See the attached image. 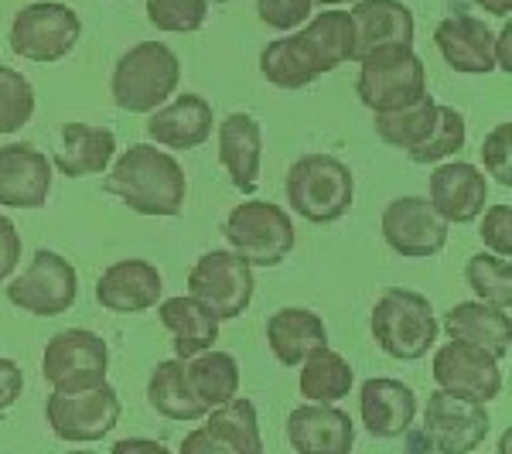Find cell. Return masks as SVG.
I'll list each match as a JSON object with an SVG mask.
<instances>
[{"label":"cell","mask_w":512,"mask_h":454,"mask_svg":"<svg viewBox=\"0 0 512 454\" xmlns=\"http://www.w3.org/2000/svg\"><path fill=\"white\" fill-rule=\"evenodd\" d=\"M376 345L390 359L417 362L437 345L441 321H437L431 301L407 287H390L376 301L373 318H369Z\"/></svg>","instance_id":"cell-3"},{"label":"cell","mask_w":512,"mask_h":454,"mask_svg":"<svg viewBox=\"0 0 512 454\" xmlns=\"http://www.w3.org/2000/svg\"><path fill=\"white\" fill-rule=\"evenodd\" d=\"M256 291L253 267L233 250H212L188 274V294L198 297L219 321H233L250 308Z\"/></svg>","instance_id":"cell-12"},{"label":"cell","mask_w":512,"mask_h":454,"mask_svg":"<svg viewBox=\"0 0 512 454\" xmlns=\"http://www.w3.org/2000/svg\"><path fill=\"white\" fill-rule=\"evenodd\" d=\"M355 178L335 154H304L287 171V202L301 219L328 226L352 209Z\"/></svg>","instance_id":"cell-5"},{"label":"cell","mask_w":512,"mask_h":454,"mask_svg":"<svg viewBox=\"0 0 512 454\" xmlns=\"http://www.w3.org/2000/svg\"><path fill=\"white\" fill-rule=\"evenodd\" d=\"M263 130L250 113H229L219 127V161L236 192L253 195L260 185Z\"/></svg>","instance_id":"cell-24"},{"label":"cell","mask_w":512,"mask_h":454,"mask_svg":"<svg viewBox=\"0 0 512 454\" xmlns=\"http://www.w3.org/2000/svg\"><path fill=\"white\" fill-rule=\"evenodd\" d=\"M352 28H355V52L352 62L376 48L390 45H414L417 24L414 11L403 0H352Z\"/></svg>","instance_id":"cell-22"},{"label":"cell","mask_w":512,"mask_h":454,"mask_svg":"<svg viewBox=\"0 0 512 454\" xmlns=\"http://www.w3.org/2000/svg\"><path fill=\"white\" fill-rule=\"evenodd\" d=\"M468 123L461 117V110L454 106H441L437 103L434 123L427 127V134L417 140L414 147H407V158L414 164H441L448 161L451 154H458L465 147V134Z\"/></svg>","instance_id":"cell-33"},{"label":"cell","mask_w":512,"mask_h":454,"mask_svg":"<svg viewBox=\"0 0 512 454\" xmlns=\"http://www.w3.org/2000/svg\"><path fill=\"white\" fill-rule=\"evenodd\" d=\"M21 263V236L7 216H0V280L14 274V267Z\"/></svg>","instance_id":"cell-41"},{"label":"cell","mask_w":512,"mask_h":454,"mask_svg":"<svg viewBox=\"0 0 512 454\" xmlns=\"http://www.w3.org/2000/svg\"><path fill=\"white\" fill-rule=\"evenodd\" d=\"M117 158V134L103 127H89V123H65L62 144L55 154V168L62 178H86L103 175Z\"/></svg>","instance_id":"cell-27"},{"label":"cell","mask_w":512,"mask_h":454,"mask_svg":"<svg viewBox=\"0 0 512 454\" xmlns=\"http://www.w3.org/2000/svg\"><path fill=\"white\" fill-rule=\"evenodd\" d=\"M106 192L137 216H178L188 195L185 168L154 144H134L113 164Z\"/></svg>","instance_id":"cell-2"},{"label":"cell","mask_w":512,"mask_h":454,"mask_svg":"<svg viewBox=\"0 0 512 454\" xmlns=\"http://www.w3.org/2000/svg\"><path fill=\"white\" fill-rule=\"evenodd\" d=\"M287 441L297 454H349L355 427L335 403H304L287 417Z\"/></svg>","instance_id":"cell-20"},{"label":"cell","mask_w":512,"mask_h":454,"mask_svg":"<svg viewBox=\"0 0 512 454\" xmlns=\"http://www.w3.org/2000/svg\"><path fill=\"white\" fill-rule=\"evenodd\" d=\"M267 345L280 366L297 369L301 359L318 345H328V328L308 308H280L267 321Z\"/></svg>","instance_id":"cell-28"},{"label":"cell","mask_w":512,"mask_h":454,"mask_svg":"<svg viewBox=\"0 0 512 454\" xmlns=\"http://www.w3.org/2000/svg\"><path fill=\"white\" fill-rule=\"evenodd\" d=\"M434 45L461 76H489L495 69V31L482 18L451 14L434 28Z\"/></svg>","instance_id":"cell-19"},{"label":"cell","mask_w":512,"mask_h":454,"mask_svg":"<svg viewBox=\"0 0 512 454\" xmlns=\"http://www.w3.org/2000/svg\"><path fill=\"white\" fill-rule=\"evenodd\" d=\"M226 239L250 267H277L291 257L294 250V222L280 205L250 198L236 205L226 219Z\"/></svg>","instance_id":"cell-8"},{"label":"cell","mask_w":512,"mask_h":454,"mask_svg":"<svg viewBox=\"0 0 512 454\" xmlns=\"http://www.w3.org/2000/svg\"><path fill=\"white\" fill-rule=\"evenodd\" d=\"M383 239L396 257L424 260L437 257L448 246V226L441 212L431 205V198L420 195H400L383 209Z\"/></svg>","instance_id":"cell-13"},{"label":"cell","mask_w":512,"mask_h":454,"mask_svg":"<svg viewBox=\"0 0 512 454\" xmlns=\"http://www.w3.org/2000/svg\"><path fill=\"white\" fill-rule=\"evenodd\" d=\"M147 18L158 31L192 35L209 18V0H147Z\"/></svg>","instance_id":"cell-37"},{"label":"cell","mask_w":512,"mask_h":454,"mask_svg":"<svg viewBox=\"0 0 512 454\" xmlns=\"http://www.w3.org/2000/svg\"><path fill=\"white\" fill-rule=\"evenodd\" d=\"M158 318H161L164 332H171V342H175V359H192V356H198V352L212 349V345L219 342V325H222V321L192 294H181V297H171V301H161Z\"/></svg>","instance_id":"cell-26"},{"label":"cell","mask_w":512,"mask_h":454,"mask_svg":"<svg viewBox=\"0 0 512 454\" xmlns=\"http://www.w3.org/2000/svg\"><path fill=\"white\" fill-rule=\"evenodd\" d=\"M465 280L478 294V301H489L495 308H509L512 304V267L509 257H495V253H475L465 263Z\"/></svg>","instance_id":"cell-35"},{"label":"cell","mask_w":512,"mask_h":454,"mask_svg":"<svg viewBox=\"0 0 512 454\" xmlns=\"http://www.w3.org/2000/svg\"><path fill=\"white\" fill-rule=\"evenodd\" d=\"M52 192V164L35 144L0 147V205L41 209Z\"/></svg>","instance_id":"cell-17"},{"label":"cell","mask_w":512,"mask_h":454,"mask_svg":"<svg viewBox=\"0 0 512 454\" xmlns=\"http://www.w3.org/2000/svg\"><path fill=\"white\" fill-rule=\"evenodd\" d=\"M315 0H256V18L274 31H294L311 18Z\"/></svg>","instance_id":"cell-39"},{"label":"cell","mask_w":512,"mask_h":454,"mask_svg":"<svg viewBox=\"0 0 512 454\" xmlns=\"http://www.w3.org/2000/svg\"><path fill=\"white\" fill-rule=\"evenodd\" d=\"M482 164L502 188H512V123H499L482 140Z\"/></svg>","instance_id":"cell-38"},{"label":"cell","mask_w":512,"mask_h":454,"mask_svg":"<svg viewBox=\"0 0 512 454\" xmlns=\"http://www.w3.org/2000/svg\"><path fill=\"white\" fill-rule=\"evenodd\" d=\"M355 93L373 113H393L427 93V69L414 45H390L359 59Z\"/></svg>","instance_id":"cell-7"},{"label":"cell","mask_w":512,"mask_h":454,"mask_svg":"<svg viewBox=\"0 0 512 454\" xmlns=\"http://www.w3.org/2000/svg\"><path fill=\"white\" fill-rule=\"evenodd\" d=\"M181 82V62L161 41H140L130 45L117 59L110 79L113 103L127 113H151L175 96Z\"/></svg>","instance_id":"cell-4"},{"label":"cell","mask_w":512,"mask_h":454,"mask_svg":"<svg viewBox=\"0 0 512 454\" xmlns=\"http://www.w3.org/2000/svg\"><path fill=\"white\" fill-rule=\"evenodd\" d=\"M427 188H431V205L441 212L444 222H454V226L475 222L489 198V181L468 161H441Z\"/></svg>","instance_id":"cell-18"},{"label":"cell","mask_w":512,"mask_h":454,"mask_svg":"<svg viewBox=\"0 0 512 454\" xmlns=\"http://www.w3.org/2000/svg\"><path fill=\"white\" fill-rule=\"evenodd\" d=\"M113 451H158V454H164L168 448H164L161 441H147V437H127V441H117V448Z\"/></svg>","instance_id":"cell-44"},{"label":"cell","mask_w":512,"mask_h":454,"mask_svg":"<svg viewBox=\"0 0 512 454\" xmlns=\"http://www.w3.org/2000/svg\"><path fill=\"white\" fill-rule=\"evenodd\" d=\"M444 332H448V338H458V342L478 345V349H485L499 362L509 356V308H495L489 301H461L444 315Z\"/></svg>","instance_id":"cell-25"},{"label":"cell","mask_w":512,"mask_h":454,"mask_svg":"<svg viewBox=\"0 0 512 454\" xmlns=\"http://www.w3.org/2000/svg\"><path fill=\"white\" fill-rule=\"evenodd\" d=\"M120 393L106 379L79 386H59L45 400V420L59 441L96 444L120 424Z\"/></svg>","instance_id":"cell-6"},{"label":"cell","mask_w":512,"mask_h":454,"mask_svg":"<svg viewBox=\"0 0 512 454\" xmlns=\"http://www.w3.org/2000/svg\"><path fill=\"white\" fill-rule=\"evenodd\" d=\"M185 383L195 400L212 410L239 393V362L233 352L205 349L185 359Z\"/></svg>","instance_id":"cell-30"},{"label":"cell","mask_w":512,"mask_h":454,"mask_svg":"<svg viewBox=\"0 0 512 454\" xmlns=\"http://www.w3.org/2000/svg\"><path fill=\"white\" fill-rule=\"evenodd\" d=\"M478 7H482L485 14H492V18H509L512 11V0H475Z\"/></svg>","instance_id":"cell-45"},{"label":"cell","mask_w":512,"mask_h":454,"mask_svg":"<svg viewBox=\"0 0 512 454\" xmlns=\"http://www.w3.org/2000/svg\"><path fill=\"white\" fill-rule=\"evenodd\" d=\"M38 110L35 86L14 72L11 65H0V134H18L28 127Z\"/></svg>","instance_id":"cell-36"},{"label":"cell","mask_w":512,"mask_h":454,"mask_svg":"<svg viewBox=\"0 0 512 454\" xmlns=\"http://www.w3.org/2000/svg\"><path fill=\"white\" fill-rule=\"evenodd\" d=\"M352 52V14L338 11V7H325L297 35L270 41L260 52V72L277 89H304L311 82H318L325 72L352 62Z\"/></svg>","instance_id":"cell-1"},{"label":"cell","mask_w":512,"mask_h":454,"mask_svg":"<svg viewBox=\"0 0 512 454\" xmlns=\"http://www.w3.org/2000/svg\"><path fill=\"white\" fill-rule=\"evenodd\" d=\"M164 280L151 260H120L99 274L96 280V301L106 311H117V315H140V311L161 304Z\"/></svg>","instance_id":"cell-16"},{"label":"cell","mask_w":512,"mask_h":454,"mask_svg":"<svg viewBox=\"0 0 512 454\" xmlns=\"http://www.w3.org/2000/svg\"><path fill=\"white\" fill-rule=\"evenodd\" d=\"M110 373V345L89 328H65L52 335L41 356V376L48 379L52 390L59 386H79L106 379Z\"/></svg>","instance_id":"cell-15"},{"label":"cell","mask_w":512,"mask_h":454,"mask_svg":"<svg viewBox=\"0 0 512 454\" xmlns=\"http://www.w3.org/2000/svg\"><path fill=\"white\" fill-rule=\"evenodd\" d=\"M431 376L437 383V390L465 396L475 403H492L502 393V373H499V359L489 356L485 349L468 342L451 338L448 345L434 352V366Z\"/></svg>","instance_id":"cell-14"},{"label":"cell","mask_w":512,"mask_h":454,"mask_svg":"<svg viewBox=\"0 0 512 454\" xmlns=\"http://www.w3.org/2000/svg\"><path fill=\"white\" fill-rule=\"evenodd\" d=\"M205 431L216 437L222 454H260L263 437L260 424H256V407L246 396H233V400L219 403L205 414Z\"/></svg>","instance_id":"cell-29"},{"label":"cell","mask_w":512,"mask_h":454,"mask_svg":"<svg viewBox=\"0 0 512 454\" xmlns=\"http://www.w3.org/2000/svg\"><path fill=\"white\" fill-rule=\"evenodd\" d=\"M147 400L164 420H181L192 424L209 414L205 403H198L185 383V359H164L154 366L151 379H147Z\"/></svg>","instance_id":"cell-31"},{"label":"cell","mask_w":512,"mask_h":454,"mask_svg":"<svg viewBox=\"0 0 512 454\" xmlns=\"http://www.w3.org/2000/svg\"><path fill=\"white\" fill-rule=\"evenodd\" d=\"M321 7H342V4H352V0H315Z\"/></svg>","instance_id":"cell-47"},{"label":"cell","mask_w":512,"mask_h":454,"mask_svg":"<svg viewBox=\"0 0 512 454\" xmlns=\"http://www.w3.org/2000/svg\"><path fill=\"white\" fill-rule=\"evenodd\" d=\"M24 393V373L14 359H4L0 356V414L14 407Z\"/></svg>","instance_id":"cell-42"},{"label":"cell","mask_w":512,"mask_h":454,"mask_svg":"<svg viewBox=\"0 0 512 454\" xmlns=\"http://www.w3.org/2000/svg\"><path fill=\"white\" fill-rule=\"evenodd\" d=\"M82 38V21L69 4L59 0H38L14 14L11 31H7V45L18 59L28 62H59Z\"/></svg>","instance_id":"cell-9"},{"label":"cell","mask_w":512,"mask_h":454,"mask_svg":"<svg viewBox=\"0 0 512 454\" xmlns=\"http://www.w3.org/2000/svg\"><path fill=\"white\" fill-rule=\"evenodd\" d=\"M482 243L489 246L495 257H512V205H495L482 209Z\"/></svg>","instance_id":"cell-40"},{"label":"cell","mask_w":512,"mask_h":454,"mask_svg":"<svg viewBox=\"0 0 512 454\" xmlns=\"http://www.w3.org/2000/svg\"><path fill=\"white\" fill-rule=\"evenodd\" d=\"M492 417L485 403L465 400L444 390H434L424 407V427L414 437V448H434L444 454H468L489 437Z\"/></svg>","instance_id":"cell-11"},{"label":"cell","mask_w":512,"mask_h":454,"mask_svg":"<svg viewBox=\"0 0 512 454\" xmlns=\"http://www.w3.org/2000/svg\"><path fill=\"white\" fill-rule=\"evenodd\" d=\"M495 62H499L502 72H509V28H502L499 41H495Z\"/></svg>","instance_id":"cell-46"},{"label":"cell","mask_w":512,"mask_h":454,"mask_svg":"<svg viewBox=\"0 0 512 454\" xmlns=\"http://www.w3.org/2000/svg\"><path fill=\"white\" fill-rule=\"evenodd\" d=\"M301 396L311 403H338L352 393L355 386V373L338 352H332L328 345H318L308 356L301 359Z\"/></svg>","instance_id":"cell-32"},{"label":"cell","mask_w":512,"mask_h":454,"mask_svg":"<svg viewBox=\"0 0 512 454\" xmlns=\"http://www.w3.org/2000/svg\"><path fill=\"white\" fill-rule=\"evenodd\" d=\"M216 130V117L205 96L198 93H181L171 103H161L158 110H151L147 120V134L154 144L168 147V151H192L202 147Z\"/></svg>","instance_id":"cell-21"},{"label":"cell","mask_w":512,"mask_h":454,"mask_svg":"<svg viewBox=\"0 0 512 454\" xmlns=\"http://www.w3.org/2000/svg\"><path fill=\"white\" fill-rule=\"evenodd\" d=\"M79 277L76 267L55 250H38L28 267L7 280V301L35 318H59L76 304Z\"/></svg>","instance_id":"cell-10"},{"label":"cell","mask_w":512,"mask_h":454,"mask_svg":"<svg viewBox=\"0 0 512 454\" xmlns=\"http://www.w3.org/2000/svg\"><path fill=\"white\" fill-rule=\"evenodd\" d=\"M181 454H222V451H219L216 437L205 431V427H198V431H192L181 441Z\"/></svg>","instance_id":"cell-43"},{"label":"cell","mask_w":512,"mask_h":454,"mask_svg":"<svg viewBox=\"0 0 512 454\" xmlns=\"http://www.w3.org/2000/svg\"><path fill=\"white\" fill-rule=\"evenodd\" d=\"M359 410H362V427L373 437H403L414 427L417 417V396L403 379H383L373 376L362 383L359 390Z\"/></svg>","instance_id":"cell-23"},{"label":"cell","mask_w":512,"mask_h":454,"mask_svg":"<svg viewBox=\"0 0 512 454\" xmlns=\"http://www.w3.org/2000/svg\"><path fill=\"white\" fill-rule=\"evenodd\" d=\"M434 113H437V103L431 96H420L417 103L403 106V110H393V113H376V137L390 147H414L420 137L427 134V127L434 123Z\"/></svg>","instance_id":"cell-34"}]
</instances>
